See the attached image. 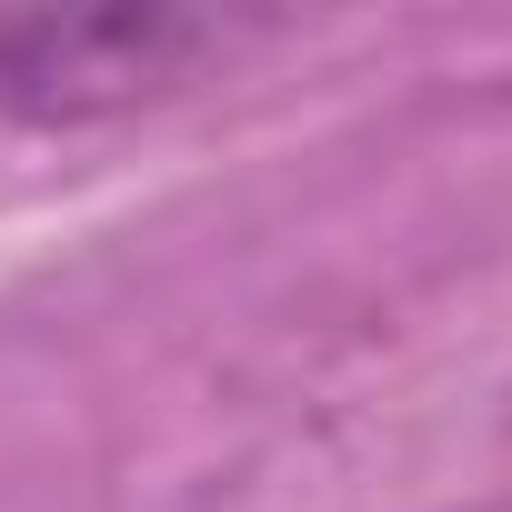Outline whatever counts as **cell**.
<instances>
[{"label": "cell", "mask_w": 512, "mask_h": 512, "mask_svg": "<svg viewBox=\"0 0 512 512\" xmlns=\"http://www.w3.org/2000/svg\"><path fill=\"white\" fill-rule=\"evenodd\" d=\"M241 41L221 11L181 0H91V11H11L0 21V111L21 131H101L171 101Z\"/></svg>", "instance_id": "1"}]
</instances>
